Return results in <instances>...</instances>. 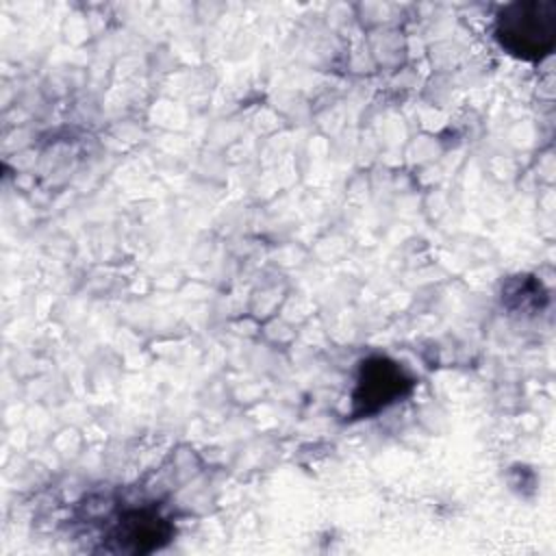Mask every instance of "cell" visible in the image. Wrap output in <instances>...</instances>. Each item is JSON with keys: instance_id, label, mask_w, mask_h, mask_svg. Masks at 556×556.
<instances>
[{"instance_id": "6da1fadb", "label": "cell", "mask_w": 556, "mask_h": 556, "mask_svg": "<svg viewBox=\"0 0 556 556\" xmlns=\"http://www.w3.org/2000/svg\"><path fill=\"white\" fill-rule=\"evenodd\" d=\"M495 37L519 59H543L556 43V0H526L504 7L495 22Z\"/></svg>"}, {"instance_id": "7a4b0ae2", "label": "cell", "mask_w": 556, "mask_h": 556, "mask_svg": "<svg viewBox=\"0 0 556 556\" xmlns=\"http://www.w3.org/2000/svg\"><path fill=\"white\" fill-rule=\"evenodd\" d=\"M410 389L413 378L404 371L402 365L387 356H371L361 365L356 389L352 393V415H376L378 410L408 395Z\"/></svg>"}, {"instance_id": "3957f363", "label": "cell", "mask_w": 556, "mask_h": 556, "mask_svg": "<svg viewBox=\"0 0 556 556\" xmlns=\"http://www.w3.org/2000/svg\"><path fill=\"white\" fill-rule=\"evenodd\" d=\"M169 536V526L150 510H132L124 515L115 539L126 552H152L161 547Z\"/></svg>"}]
</instances>
